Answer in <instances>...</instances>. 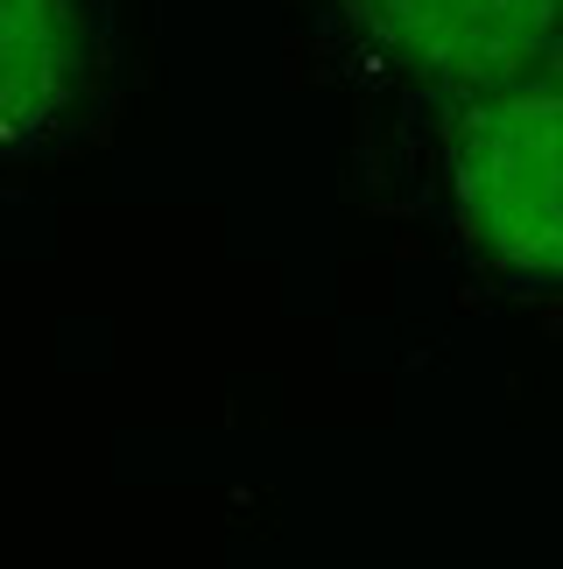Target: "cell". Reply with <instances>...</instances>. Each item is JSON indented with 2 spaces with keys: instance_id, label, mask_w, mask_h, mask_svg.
Listing matches in <instances>:
<instances>
[{
  "instance_id": "cell-1",
  "label": "cell",
  "mask_w": 563,
  "mask_h": 569,
  "mask_svg": "<svg viewBox=\"0 0 563 569\" xmlns=\"http://www.w3.org/2000/svg\"><path fill=\"white\" fill-rule=\"evenodd\" d=\"M458 211L514 274L563 281V84H507L458 134Z\"/></svg>"
},
{
  "instance_id": "cell-3",
  "label": "cell",
  "mask_w": 563,
  "mask_h": 569,
  "mask_svg": "<svg viewBox=\"0 0 563 569\" xmlns=\"http://www.w3.org/2000/svg\"><path fill=\"white\" fill-rule=\"evenodd\" d=\"M78 84L71 0H0V148L42 134Z\"/></svg>"
},
{
  "instance_id": "cell-2",
  "label": "cell",
  "mask_w": 563,
  "mask_h": 569,
  "mask_svg": "<svg viewBox=\"0 0 563 569\" xmlns=\"http://www.w3.org/2000/svg\"><path fill=\"white\" fill-rule=\"evenodd\" d=\"M387 63L451 92H507L563 42V0H345Z\"/></svg>"
}]
</instances>
